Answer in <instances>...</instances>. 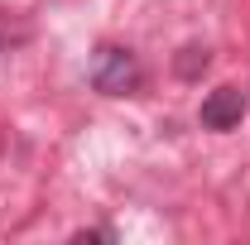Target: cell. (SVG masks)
I'll use <instances>...</instances> for the list:
<instances>
[{
	"label": "cell",
	"mask_w": 250,
	"mask_h": 245,
	"mask_svg": "<svg viewBox=\"0 0 250 245\" xmlns=\"http://www.w3.org/2000/svg\"><path fill=\"white\" fill-rule=\"evenodd\" d=\"M92 87L101 96H130L140 92V82H145V72H140V62L130 48H116V43H106V48H96L92 53Z\"/></svg>",
	"instance_id": "obj_1"
},
{
	"label": "cell",
	"mask_w": 250,
	"mask_h": 245,
	"mask_svg": "<svg viewBox=\"0 0 250 245\" xmlns=\"http://www.w3.org/2000/svg\"><path fill=\"white\" fill-rule=\"evenodd\" d=\"M246 111H250V101L241 87H217V92L202 101V125L207 130H236V125L246 121Z\"/></svg>",
	"instance_id": "obj_2"
},
{
	"label": "cell",
	"mask_w": 250,
	"mask_h": 245,
	"mask_svg": "<svg viewBox=\"0 0 250 245\" xmlns=\"http://www.w3.org/2000/svg\"><path fill=\"white\" fill-rule=\"evenodd\" d=\"M207 67V48H183V58H178V72L192 77V72H202Z\"/></svg>",
	"instance_id": "obj_3"
},
{
	"label": "cell",
	"mask_w": 250,
	"mask_h": 245,
	"mask_svg": "<svg viewBox=\"0 0 250 245\" xmlns=\"http://www.w3.org/2000/svg\"><path fill=\"white\" fill-rule=\"evenodd\" d=\"M20 39H29V29H24V24H10V20L0 15V53H5L10 43H20Z\"/></svg>",
	"instance_id": "obj_4"
}]
</instances>
